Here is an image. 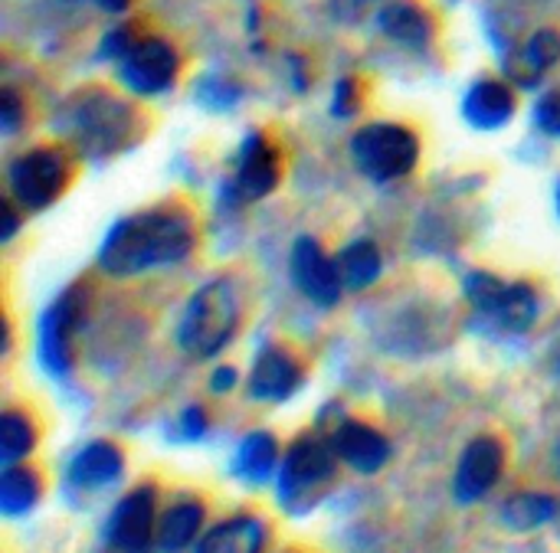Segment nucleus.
<instances>
[{
	"label": "nucleus",
	"mask_w": 560,
	"mask_h": 553,
	"mask_svg": "<svg viewBox=\"0 0 560 553\" xmlns=\"http://www.w3.org/2000/svg\"><path fill=\"white\" fill-rule=\"evenodd\" d=\"M197 249V216L187 203L167 200L118 220L98 246V269L112 279L177 266Z\"/></svg>",
	"instance_id": "1"
},
{
	"label": "nucleus",
	"mask_w": 560,
	"mask_h": 553,
	"mask_svg": "<svg viewBox=\"0 0 560 553\" xmlns=\"http://www.w3.org/2000/svg\"><path fill=\"white\" fill-rule=\"evenodd\" d=\"M141 115L144 111L131 98L102 85H85L59 105L52 128L85 157H112L138 141Z\"/></svg>",
	"instance_id": "2"
},
{
	"label": "nucleus",
	"mask_w": 560,
	"mask_h": 553,
	"mask_svg": "<svg viewBox=\"0 0 560 553\" xmlns=\"http://www.w3.org/2000/svg\"><path fill=\"white\" fill-rule=\"evenodd\" d=\"M240 331V292L236 282L220 275L200 285L177 321V348L190 361L217 357Z\"/></svg>",
	"instance_id": "3"
},
{
	"label": "nucleus",
	"mask_w": 560,
	"mask_h": 553,
	"mask_svg": "<svg viewBox=\"0 0 560 553\" xmlns=\"http://www.w3.org/2000/svg\"><path fill=\"white\" fill-rule=\"evenodd\" d=\"M351 157L358 170L377 184H390L407 177L420 161V138L407 125L397 121H371L354 131Z\"/></svg>",
	"instance_id": "4"
},
{
	"label": "nucleus",
	"mask_w": 560,
	"mask_h": 553,
	"mask_svg": "<svg viewBox=\"0 0 560 553\" xmlns=\"http://www.w3.org/2000/svg\"><path fill=\"white\" fill-rule=\"evenodd\" d=\"M10 197L23 210H46L52 207L72 184V157L59 144L30 148L20 157H13L7 170Z\"/></svg>",
	"instance_id": "5"
},
{
	"label": "nucleus",
	"mask_w": 560,
	"mask_h": 553,
	"mask_svg": "<svg viewBox=\"0 0 560 553\" xmlns=\"http://www.w3.org/2000/svg\"><path fill=\"white\" fill-rule=\"evenodd\" d=\"M338 462H341V456H338L331 436H322V433L299 436L289 446L282 472H279V495H282V502L285 505L308 502L318 489L335 482Z\"/></svg>",
	"instance_id": "6"
},
{
	"label": "nucleus",
	"mask_w": 560,
	"mask_h": 553,
	"mask_svg": "<svg viewBox=\"0 0 560 553\" xmlns=\"http://www.w3.org/2000/svg\"><path fill=\"white\" fill-rule=\"evenodd\" d=\"M466 298L502 331H528L538 318V292L528 282H502L492 272L466 275Z\"/></svg>",
	"instance_id": "7"
},
{
	"label": "nucleus",
	"mask_w": 560,
	"mask_h": 553,
	"mask_svg": "<svg viewBox=\"0 0 560 553\" xmlns=\"http://www.w3.org/2000/svg\"><path fill=\"white\" fill-rule=\"evenodd\" d=\"M89 305V289L72 285L66 289L39 321V364L52 377H66L75 364V331L82 325Z\"/></svg>",
	"instance_id": "8"
},
{
	"label": "nucleus",
	"mask_w": 560,
	"mask_h": 553,
	"mask_svg": "<svg viewBox=\"0 0 560 553\" xmlns=\"http://www.w3.org/2000/svg\"><path fill=\"white\" fill-rule=\"evenodd\" d=\"M180 69L177 49L161 36H138V43L118 59V75L135 95H161L174 85Z\"/></svg>",
	"instance_id": "9"
},
{
	"label": "nucleus",
	"mask_w": 560,
	"mask_h": 553,
	"mask_svg": "<svg viewBox=\"0 0 560 553\" xmlns=\"http://www.w3.org/2000/svg\"><path fill=\"white\" fill-rule=\"evenodd\" d=\"M105 544L115 551H144L151 541H158V489L154 485H138L128 492L108 525H105Z\"/></svg>",
	"instance_id": "10"
},
{
	"label": "nucleus",
	"mask_w": 560,
	"mask_h": 553,
	"mask_svg": "<svg viewBox=\"0 0 560 553\" xmlns=\"http://www.w3.org/2000/svg\"><path fill=\"white\" fill-rule=\"evenodd\" d=\"M289 269H292V279L302 289V295L308 302H315L318 308H331L341 302L345 279H341L338 259H331L318 239L299 236L292 246V256H289Z\"/></svg>",
	"instance_id": "11"
},
{
	"label": "nucleus",
	"mask_w": 560,
	"mask_h": 553,
	"mask_svg": "<svg viewBox=\"0 0 560 553\" xmlns=\"http://www.w3.org/2000/svg\"><path fill=\"white\" fill-rule=\"evenodd\" d=\"M282 180V154L269 141V134L253 131L236 157V174H233V197L236 203H253L269 197Z\"/></svg>",
	"instance_id": "12"
},
{
	"label": "nucleus",
	"mask_w": 560,
	"mask_h": 553,
	"mask_svg": "<svg viewBox=\"0 0 560 553\" xmlns=\"http://www.w3.org/2000/svg\"><path fill=\"white\" fill-rule=\"evenodd\" d=\"M505 472V446L495 436H479L466 446L456 469V498L472 505L486 498Z\"/></svg>",
	"instance_id": "13"
},
{
	"label": "nucleus",
	"mask_w": 560,
	"mask_h": 553,
	"mask_svg": "<svg viewBox=\"0 0 560 553\" xmlns=\"http://www.w3.org/2000/svg\"><path fill=\"white\" fill-rule=\"evenodd\" d=\"M305 380V367L285 348H266L249 374V397L259 403H282L289 400Z\"/></svg>",
	"instance_id": "14"
},
{
	"label": "nucleus",
	"mask_w": 560,
	"mask_h": 553,
	"mask_svg": "<svg viewBox=\"0 0 560 553\" xmlns=\"http://www.w3.org/2000/svg\"><path fill=\"white\" fill-rule=\"evenodd\" d=\"M331 443H335L341 462L361 475H377L390 462V439L361 420H341L331 430Z\"/></svg>",
	"instance_id": "15"
},
{
	"label": "nucleus",
	"mask_w": 560,
	"mask_h": 553,
	"mask_svg": "<svg viewBox=\"0 0 560 553\" xmlns=\"http://www.w3.org/2000/svg\"><path fill=\"white\" fill-rule=\"evenodd\" d=\"M125 472V452L108 443V439H95L85 449L75 452V459L69 462V482L82 492H98L108 489L121 479Z\"/></svg>",
	"instance_id": "16"
},
{
	"label": "nucleus",
	"mask_w": 560,
	"mask_h": 553,
	"mask_svg": "<svg viewBox=\"0 0 560 553\" xmlns=\"http://www.w3.org/2000/svg\"><path fill=\"white\" fill-rule=\"evenodd\" d=\"M515 108H518L515 89L502 79H479L463 102L469 125H476L482 131H495V128L509 125Z\"/></svg>",
	"instance_id": "17"
},
{
	"label": "nucleus",
	"mask_w": 560,
	"mask_h": 553,
	"mask_svg": "<svg viewBox=\"0 0 560 553\" xmlns=\"http://www.w3.org/2000/svg\"><path fill=\"white\" fill-rule=\"evenodd\" d=\"M381 30L384 36H390L397 46L423 52L433 43V20L430 13L413 3V0H390L381 10Z\"/></svg>",
	"instance_id": "18"
},
{
	"label": "nucleus",
	"mask_w": 560,
	"mask_h": 553,
	"mask_svg": "<svg viewBox=\"0 0 560 553\" xmlns=\"http://www.w3.org/2000/svg\"><path fill=\"white\" fill-rule=\"evenodd\" d=\"M266 521L256 515H236L220 521L217 528H210L207 534H200V553H256L266 544Z\"/></svg>",
	"instance_id": "19"
},
{
	"label": "nucleus",
	"mask_w": 560,
	"mask_h": 553,
	"mask_svg": "<svg viewBox=\"0 0 560 553\" xmlns=\"http://www.w3.org/2000/svg\"><path fill=\"white\" fill-rule=\"evenodd\" d=\"M203 521H207L203 502H197V498L177 502L174 508L164 511V518H161V525H158V548H164V551L190 548V544L200 538Z\"/></svg>",
	"instance_id": "20"
},
{
	"label": "nucleus",
	"mask_w": 560,
	"mask_h": 553,
	"mask_svg": "<svg viewBox=\"0 0 560 553\" xmlns=\"http://www.w3.org/2000/svg\"><path fill=\"white\" fill-rule=\"evenodd\" d=\"M43 495V475L26 466V462H7L3 475H0V508L3 515L16 518L26 515Z\"/></svg>",
	"instance_id": "21"
},
{
	"label": "nucleus",
	"mask_w": 560,
	"mask_h": 553,
	"mask_svg": "<svg viewBox=\"0 0 560 553\" xmlns=\"http://www.w3.org/2000/svg\"><path fill=\"white\" fill-rule=\"evenodd\" d=\"M276 462H279V443H276L269 433L256 430V433H249V436L240 443L236 459H233V472H236L246 485H262V482L272 475Z\"/></svg>",
	"instance_id": "22"
},
{
	"label": "nucleus",
	"mask_w": 560,
	"mask_h": 553,
	"mask_svg": "<svg viewBox=\"0 0 560 553\" xmlns=\"http://www.w3.org/2000/svg\"><path fill=\"white\" fill-rule=\"evenodd\" d=\"M558 59L560 33L558 30H538V33L525 43L522 56H518L509 69H512V75H515L518 85H535V82H541V75H545L551 66H558Z\"/></svg>",
	"instance_id": "23"
},
{
	"label": "nucleus",
	"mask_w": 560,
	"mask_h": 553,
	"mask_svg": "<svg viewBox=\"0 0 560 553\" xmlns=\"http://www.w3.org/2000/svg\"><path fill=\"white\" fill-rule=\"evenodd\" d=\"M335 259H338L345 289H354V292L374 285V282L381 279V272H384L381 249H377V243H371V239H354V243H348Z\"/></svg>",
	"instance_id": "24"
},
{
	"label": "nucleus",
	"mask_w": 560,
	"mask_h": 553,
	"mask_svg": "<svg viewBox=\"0 0 560 553\" xmlns=\"http://www.w3.org/2000/svg\"><path fill=\"white\" fill-rule=\"evenodd\" d=\"M36 439H39V430H36V420L30 410H20V407L3 410V416H0L3 462H23L36 449Z\"/></svg>",
	"instance_id": "25"
},
{
	"label": "nucleus",
	"mask_w": 560,
	"mask_h": 553,
	"mask_svg": "<svg viewBox=\"0 0 560 553\" xmlns=\"http://www.w3.org/2000/svg\"><path fill=\"white\" fill-rule=\"evenodd\" d=\"M558 515V502L551 495H538V492H525L505 502L502 508V521L512 531H535L541 525H548Z\"/></svg>",
	"instance_id": "26"
},
{
	"label": "nucleus",
	"mask_w": 560,
	"mask_h": 553,
	"mask_svg": "<svg viewBox=\"0 0 560 553\" xmlns=\"http://www.w3.org/2000/svg\"><path fill=\"white\" fill-rule=\"evenodd\" d=\"M535 118H538L541 131L560 134V89H551L548 95H541V102L535 108Z\"/></svg>",
	"instance_id": "27"
},
{
	"label": "nucleus",
	"mask_w": 560,
	"mask_h": 553,
	"mask_svg": "<svg viewBox=\"0 0 560 553\" xmlns=\"http://www.w3.org/2000/svg\"><path fill=\"white\" fill-rule=\"evenodd\" d=\"M358 102H361V89H358V82H354V79L338 82V89H335V115H338V118L354 115V111H358Z\"/></svg>",
	"instance_id": "28"
},
{
	"label": "nucleus",
	"mask_w": 560,
	"mask_h": 553,
	"mask_svg": "<svg viewBox=\"0 0 560 553\" xmlns=\"http://www.w3.org/2000/svg\"><path fill=\"white\" fill-rule=\"evenodd\" d=\"M23 115H26V105L20 102V92H16V89H3V108H0V125H3V131H7V134L16 131V125L23 121Z\"/></svg>",
	"instance_id": "29"
},
{
	"label": "nucleus",
	"mask_w": 560,
	"mask_h": 553,
	"mask_svg": "<svg viewBox=\"0 0 560 553\" xmlns=\"http://www.w3.org/2000/svg\"><path fill=\"white\" fill-rule=\"evenodd\" d=\"M180 430H184L187 439H200L203 430H207V413H203L200 407H187V410L180 413Z\"/></svg>",
	"instance_id": "30"
},
{
	"label": "nucleus",
	"mask_w": 560,
	"mask_h": 553,
	"mask_svg": "<svg viewBox=\"0 0 560 553\" xmlns=\"http://www.w3.org/2000/svg\"><path fill=\"white\" fill-rule=\"evenodd\" d=\"M236 367H220L217 374H213V380H210V387L217 390V393H226V390H233L236 387Z\"/></svg>",
	"instance_id": "31"
},
{
	"label": "nucleus",
	"mask_w": 560,
	"mask_h": 553,
	"mask_svg": "<svg viewBox=\"0 0 560 553\" xmlns=\"http://www.w3.org/2000/svg\"><path fill=\"white\" fill-rule=\"evenodd\" d=\"M16 226H20L16 200H13V197H7V200H3V239H10V236L16 233Z\"/></svg>",
	"instance_id": "32"
},
{
	"label": "nucleus",
	"mask_w": 560,
	"mask_h": 553,
	"mask_svg": "<svg viewBox=\"0 0 560 553\" xmlns=\"http://www.w3.org/2000/svg\"><path fill=\"white\" fill-rule=\"evenodd\" d=\"M95 3H102V7H105V10H115V13H118V10H125V7H128V0H95Z\"/></svg>",
	"instance_id": "33"
},
{
	"label": "nucleus",
	"mask_w": 560,
	"mask_h": 553,
	"mask_svg": "<svg viewBox=\"0 0 560 553\" xmlns=\"http://www.w3.org/2000/svg\"><path fill=\"white\" fill-rule=\"evenodd\" d=\"M558 210H560V190H558Z\"/></svg>",
	"instance_id": "34"
},
{
	"label": "nucleus",
	"mask_w": 560,
	"mask_h": 553,
	"mask_svg": "<svg viewBox=\"0 0 560 553\" xmlns=\"http://www.w3.org/2000/svg\"><path fill=\"white\" fill-rule=\"evenodd\" d=\"M558 367H560V364H558Z\"/></svg>",
	"instance_id": "35"
}]
</instances>
